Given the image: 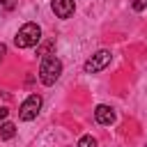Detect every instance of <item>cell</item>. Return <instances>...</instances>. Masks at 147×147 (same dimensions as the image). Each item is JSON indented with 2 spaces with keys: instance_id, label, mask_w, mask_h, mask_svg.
Returning a JSON list of instances; mask_svg holds the SVG:
<instances>
[{
  "instance_id": "obj_8",
  "label": "cell",
  "mask_w": 147,
  "mask_h": 147,
  "mask_svg": "<svg viewBox=\"0 0 147 147\" xmlns=\"http://www.w3.org/2000/svg\"><path fill=\"white\" fill-rule=\"evenodd\" d=\"M78 147H96V138H92V136H83V138L78 140Z\"/></svg>"
},
{
  "instance_id": "obj_4",
  "label": "cell",
  "mask_w": 147,
  "mask_h": 147,
  "mask_svg": "<svg viewBox=\"0 0 147 147\" xmlns=\"http://www.w3.org/2000/svg\"><path fill=\"white\" fill-rule=\"evenodd\" d=\"M110 57H113L110 51H106V48H103V51H96V53L85 62V67H83L85 74H99V71H103V69L110 64Z\"/></svg>"
},
{
  "instance_id": "obj_6",
  "label": "cell",
  "mask_w": 147,
  "mask_h": 147,
  "mask_svg": "<svg viewBox=\"0 0 147 147\" xmlns=\"http://www.w3.org/2000/svg\"><path fill=\"white\" fill-rule=\"evenodd\" d=\"M94 119H96L99 124L108 126V124H113V122H115V110H113L110 106L101 103V106H96V108H94Z\"/></svg>"
},
{
  "instance_id": "obj_9",
  "label": "cell",
  "mask_w": 147,
  "mask_h": 147,
  "mask_svg": "<svg viewBox=\"0 0 147 147\" xmlns=\"http://www.w3.org/2000/svg\"><path fill=\"white\" fill-rule=\"evenodd\" d=\"M14 5H16V0H0V14L11 11V9H14Z\"/></svg>"
},
{
  "instance_id": "obj_11",
  "label": "cell",
  "mask_w": 147,
  "mask_h": 147,
  "mask_svg": "<svg viewBox=\"0 0 147 147\" xmlns=\"http://www.w3.org/2000/svg\"><path fill=\"white\" fill-rule=\"evenodd\" d=\"M7 115H9V110H7V108H0V119H5Z\"/></svg>"
},
{
  "instance_id": "obj_1",
  "label": "cell",
  "mask_w": 147,
  "mask_h": 147,
  "mask_svg": "<svg viewBox=\"0 0 147 147\" xmlns=\"http://www.w3.org/2000/svg\"><path fill=\"white\" fill-rule=\"evenodd\" d=\"M60 74H62V62H60V57H55L53 53L44 55V60H41V64H39V80H41L44 85H53V83L60 78Z\"/></svg>"
},
{
  "instance_id": "obj_2",
  "label": "cell",
  "mask_w": 147,
  "mask_h": 147,
  "mask_svg": "<svg viewBox=\"0 0 147 147\" xmlns=\"http://www.w3.org/2000/svg\"><path fill=\"white\" fill-rule=\"evenodd\" d=\"M39 39H41V28H39L37 23H25V25L16 32L14 44H16L18 48H32V46L39 44Z\"/></svg>"
},
{
  "instance_id": "obj_10",
  "label": "cell",
  "mask_w": 147,
  "mask_h": 147,
  "mask_svg": "<svg viewBox=\"0 0 147 147\" xmlns=\"http://www.w3.org/2000/svg\"><path fill=\"white\" fill-rule=\"evenodd\" d=\"M131 7L136 11H145L147 9V0H131Z\"/></svg>"
},
{
  "instance_id": "obj_13",
  "label": "cell",
  "mask_w": 147,
  "mask_h": 147,
  "mask_svg": "<svg viewBox=\"0 0 147 147\" xmlns=\"http://www.w3.org/2000/svg\"><path fill=\"white\" fill-rule=\"evenodd\" d=\"M145 147H147V145H145Z\"/></svg>"
},
{
  "instance_id": "obj_7",
  "label": "cell",
  "mask_w": 147,
  "mask_h": 147,
  "mask_svg": "<svg viewBox=\"0 0 147 147\" xmlns=\"http://www.w3.org/2000/svg\"><path fill=\"white\" fill-rule=\"evenodd\" d=\"M14 136H16V124H11V122L0 124V138L2 140H11Z\"/></svg>"
},
{
  "instance_id": "obj_3",
  "label": "cell",
  "mask_w": 147,
  "mask_h": 147,
  "mask_svg": "<svg viewBox=\"0 0 147 147\" xmlns=\"http://www.w3.org/2000/svg\"><path fill=\"white\" fill-rule=\"evenodd\" d=\"M39 110H41V96H39V94H30V96L21 103L18 117H21L23 122H32V119L39 115Z\"/></svg>"
},
{
  "instance_id": "obj_12",
  "label": "cell",
  "mask_w": 147,
  "mask_h": 147,
  "mask_svg": "<svg viewBox=\"0 0 147 147\" xmlns=\"http://www.w3.org/2000/svg\"><path fill=\"white\" fill-rule=\"evenodd\" d=\"M5 53H7V46H5V44H0V60H2V55H5Z\"/></svg>"
},
{
  "instance_id": "obj_5",
  "label": "cell",
  "mask_w": 147,
  "mask_h": 147,
  "mask_svg": "<svg viewBox=\"0 0 147 147\" xmlns=\"http://www.w3.org/2000/svg\"><path fill=\"white\" fill-rule=\"evenodd\" d=\"M51 7H53V14H55L57 18H69V16L74 14V9H76L74 0H53Z\"/></svg>"
}]
</instances>
